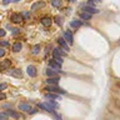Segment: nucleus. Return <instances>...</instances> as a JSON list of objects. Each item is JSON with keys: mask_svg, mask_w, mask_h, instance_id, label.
Segmentation results:
<instances>
[{"mask_svg": "<svg viewBox=\"0 0 120 120\" xmlns=\"http://www.w3.org/2000/svg\"><path fill=\"white\" fill-rule=\"evenodd\" d=\"M46 104H48V105H50L52 109H58V108H59V104L56 103V101H54V100H48V101H46Z\"/></svg>", "mask_w": 120, "mask_h": 120, "instance_id": "nucleus-21", "label": "nucleus"}, {"mask_svg": "<svg viewBox=\"0 0 120 120\" xmlns=\"http://www.w3.org/2000/svg\"><path fill=\"white\" fill-rule=\"evenodd\" d=\"M13 30H14V31H13V35H18V34L20 33V30H19V29H13Z\"/></svg>", "mask_w": 120, "mask_h": 120, "instance_id": "nucleus-33", "label": "nucleus"}, {"mask_svg": "<svg viewBox=\"0 0 120 120\" xmlns=\"http://www.w3.org/2000/svg\"><path fill=\"white\" fill-rule=\"evenodd\" d=\"M8 74L11 75V76H15V78H21L22 76V71L19 70V69H13V70L8 71Z\"/></svg>", "mask_w": 120, "mask_h": 120, "instance_id": "nucleus-10", "label": "nucleus"}, {"mask_svg": "<svg viewBox=\"0 0 120 120\" xmlns=\"http://www.w3.org/2000/svg\"><path fill=\"white\" fill-rule=\"evenodd\" d=\"M9 1H10V0H4L3 3H4V4H8V3H9Z\"/></svg>", "mask_w": 120, "mask_h": 120, "instance_id": "nucleus-36", "label": "nucleus"}, {"mask_svg": "<svg viewBox=\"0 0 120 120\" xmlns=\"http://www.w3.org/2000/svg\"><path fill=\"white\" fill-rule=\"evenodd\" d=\"M52 56H54V58H58V56L64 58V56H66V52L64 51L63 49L58 48V49H54V50H52Z\"/></svg>", "mask_w": 120, "mask_h": 120, "instance_id": "nucleus-3", "label": "nucleus"}, {"mask_svg": "<svg viewBox=\"0 0 120 120\" xmlns=\"http://www.w3.org/2000/svg\"><path fill=\"white\" fill-rule=\"evenodd\" d=\"M90 18H91V14L85 13V11L80 13V19H82V20H90Z\"/></svg>", "mask_w": 120, "mask_h": 120, "instance_id": "nucleus-18", "label": "nucleus"}, {"mask_svg": "<svg viewBox=\"0 0 120 120\" xmlns=\"http://www.w3.org/2000/svg\"><path fill=\"white\" fill-rule=\"evenodd\" d=\"M14 1H20V0H14Z\"/></svg>", "mask_w": 120, "mask_h": 120, "instance_id": "nucleus-38", "label": "nucleus"}, {"mask_svg": "<svg viewBox=\"0 0 120 120\" xmlns=\"http://www.w3.org/2000/svg\"><path fill=\"white\" fill-rule=\"evenodd\" d=\"M45 98H46V99H51V100H58L59 99V96L54 93H48L46 95H45Z\"/></svg>", "mask_w": 120, "mask_h": 120, "instance_id": "nucleus-19", "label": "nucleus"}, {"mask_svg": "<svg viewBox=\"0 0 120 120\" xmlns=\"http://www.w3.org/2000/svg\"><path fill=\"white\" fill-rule=\"evenodd\" d=\"M5 112H6L8 116H10V118H14V119H16V120L20 119V115H19L18 112H15L14 110H6Z\"/></svg>", "mask_w": 120, "mask_h": 120, "instance_id": "nucleus-16", "label": "nucleus"}, {"mask_svg": "<svg viewBox=\"0 0 120 120\" xmlns=\"http://www.w3.org/2000/svg\"><path fill=\"white\" fill-rule=\"evenodd\" d=\"M20 15H21V18H24L22 20H30V14H29V11H22Z\"/></svg>", "mask_w": 120, "mask_h": 120, "instance_id": "nucleus-24", "label": "nucleus"}, {"mask_svg": "<svg viewBox=\"0 0 120 120\" xmlns=\"http://www.w3.org/2000/svg\"><path fill=\"white\" fill-rule=\"evenodd\" d=\"M51 5L55 6V8H60L63 5V1L61 0H51Z\"/></svg>", "mask_w": 120, "mask_h": 120, "instance_id": "nucleus-23", "label": "nucleus"}, {"mask_svg": "<svg viewBox=\"0 0 120 120\" xmlns=\"http://www.w3.org/2000/svg\"><path fill=\"white\" fill-rule=\"evenodd\" d=\"M49 66H50L52 70H55V71H60V69H61V65H59L54 59L49 60Z\"/></svg>", "mask_w": 120, "mask_h": 120, "instance_id": "nucleus-5", "label": "nucleus"}, {"mask_svg": "<svg viewBox=\"0 0 120 120\" xmlns=\"http://www.w3.org/2000/svg\"><path fill=\"white\" fill-rule=\"evenodd\" d=\"M55 21H56V24H58V25H61L63 24V20H61V18H60V16H56L55 18Z\"/></svg>", "mask_w": 120, "mask_h": 120, "instance_id": "nucleus-30", "label": "nucleus"}, {"mask_svg": "<svg viewBox=\"0 0 120 120\" xmlns=\"http://www.w3.org/2000/svg\"><path fill=\"white\" fill-rule=\"evenodd\" d=\"M63 39L65 40V41H68L70 45H73V43H74V41H73V34H71L70 31H66L65 34H64V38H63Z\"/></svg>", "mask_w": 120, "mask_h": 120, "instance_id": "nucleus-11", "label": "nucleus"}, {"mask_svg": "<svg viewBox=\"0 0 120 120\" xmlns=\"http://www.w3.org/2000/svg\"><path fill=\"white\" fill-rule=\"evenodd\" d=\"M54 60H55V61L59 64V65H63V63H64L63 58H60V56H58V58H54Z\"/></svg>", "mask_w": 120, "mask_h": 120, "instance_id": "nucleus-28", "label": "nucleus"}, {"mask_svg": "<svg viewBox=\"0 0 120 120\" xmlns=\"http://www.w3.org/2000/svg\"><path fill=\"white\" fill-rule=\"evenodd\" d=\"M21 48H22L21 43H15V44L13 45V51H15V52H19V51L21 50Z\"/></svg>", "mask_w": 120, "mask_h": 120, "instance_id": "nucleus-20", "label": "nucleus"}, {"mask_svg": "<svg viewBox=\"0 0 120 120\" xmlns=\"http://www.w3.org/2000/svg\"><path fill=\"white\" fill-rule=\"evenodd\" d=\"M0 120H9V116L6 115L5 111H1V112H0Z\"/></svg>", "mask_w": 120, "mask_h": 120, "instance_id": "nucleus-26", "label": "nucleus"}, {"mask_svg": "<svg viewBox=\"0 0 120 120\" xmlns=\"http://www.w3.org/2000/svg\"><path fill=\"white\" fill-rule=\"evenodd\" d=\"M26 71H28V75H29V76H31V78H35V76H36V74H38L36 68H35V66H33V65H29V66H28V69H26Z\"/></svg>", "mask_w": 120, "mask_h": 120, "instance_id": "nucleus-6", "label": "nucleus"}, {"mask_svg": "<svg viewBox=\"0 0 120 120\" xmlns=\"http://www.w3.org/2000/svg\"><path fill=\"white\" fill-rule=\"evenodd\" d=\"M40 21H41V24H43L44 26H50L51 22H52V20H51L50 18H48V16H46V18H43Z\"/></svg>", "mask_w": 120, "mask_h": 120, "instance_id": "nucleus-17", "label": "nucleus"}, {"mask_svg": "<svg viewBox=\"0 0 120 120\" xmlns=\"http://www.w3.org/2000/svg\"><path fill=\"white\" fill-rule=\"evenodd\" d=\"M5 34H6V31L4 29H0V38H3V36H5Z\"/></svg>", "mask_w": 120, "mask_h": 120, "instance_id": "nucleus-31", "label": "nucleus"}, {"mask_svg": "<svg viewBox=\"0 0 120 120\" xmlns=\"http://www.w3.org/2000/svg\"><path fill=\"white\" fill-rule=\"evenodd\" d=\"M58 43H59V45H60V46H61V48L64 49V50H66V51L69 50V45L66 44V41L64 40L63 38H59V39H58Z\"/></svg>", "mask_w": 120, "mask_h": 120, "instance_id": "nucleus-15", "label": "nucleus"}, {"mask_svg": "<svg viewBox=\"0 0 120 120\" xmlns=\"http://www.w3.org/2000/svg\"><path fill=\"white\" fill-rule=\"evenodd\" d=\"M19 110H22V111H25V112H30V114L36 112L35 109H33L29 104H26V103H20V104H19Z\"/></svg>", "mask_w": 120, "mask_h": 120, "instance_id": "nucleus-2", "label": "nucleus"}, {"mask_svg": "<svg viewBox=\"0 0 120 120\" xmlns=\"http://www.w3.org/2000/svg\"><path fill=\"white\" fill-rule=\"evenodd\" d=\"M4 55H5V50H4V49H0V58H3Z\"/></svg>", "mask_w": 120, "mask_h": 120, "instance_id": "nucleus-34", "label": "nucleus"}, {"mask_svg": "<svg viewBox=\"0 0 120 120\" xmlns=\"http://www.w3.org/2000/svg\"><path fill=\"white\" fill-rule=\"evenodd\" d=\"M0 46H9V41L1 40V41H0Z\"/></svg>", "mask_w": 120, "mask_h": 120, "instance_id": "nucleus-29", "label": "nucleus"}, {"mask_svg": "<svg viewBox=\"0 0 120 120\" xmlns=\"http://www.w3.org/2000/svg\"><path fill=\"white\" fill-rule=\"evenodd\" d=\"M10 20L13 21V22H15V24H19V22H21V21H22V18H21V15H20V14L14 13V14H11Z\"/></svg>", "mask_w": 120, "mask_h": 120, "instance_id": "nucleus-4", "label": "nucleus"}, {"mask_svg": "<svg viewBox=\"0 0 120 120\" xmlns=\"http://www.w3.org/2000/svg\"><path fill=\"white\" fill-rule=\"evenodd\" d=\"M5 98H6V95H5V94L0 93V100H4V99H5Z\"/></svg>", "mask_w": 120, "mask_h": 120, "instance_id": "nucleus-35", "label": "nucleus"}, {"mask_svg": "<svg viewBox=\"0 0 120 120\" xmlns=\"http://www.w3.org/2000/svg\"><path fill=\"white\" fill-rule=\"evenodd\" d=\"M45 90H48L49 93H54V94H66V91L61 88H58L56 85H48Z\"/></svg>", "mask_w": 120, "mask_h": 120, "instance_id": "nucleus-1", "label": "nucleus"}, {"mask_svg": "<svg viewBox=\"0 0 120 120\" xmlns=\"http://www.w3.org/2000/svg\"><path fill=\"white\" fill-rule=\"evenodd\" d=\"M46 75H48L49 78H54V76H58V75H56V73H55V70L50 69V68H49V69L46 70Z\"/></svg>", "mask_w": 120, "mask_h": 120, "instance_id": "nucleus-22", "label": "nucleus"}, {"mask_svg": "<svg viewBox=\"0 0 120 120\" xmlns=\"http://www.w3.org/2000/svg\"><path fill=\"white\" fill-rule=\"evenodd\" d=\"M60 81V78L59 76H54V78H49L46 82L48 85H58V82Z\"/></svg>", "mask_w": 120, "mask_h": 120, "instance_id": "nucleus-12", "label": "nucleus"}, {"mask_svg": "<svg viewBox=\"0 0 120 120\" xmlns=\"http://www.w3.org/2000/svg\"><path fill=\"white\" fill-rule=\"evenodd\" d=\"M11 65V61L9 59H6V60H3L1 63H0V70H8L10 68Z\"/></svg>", "mask_w": 120, "mask_h": 120, "instance_id": "nucleus-7", "label": "nucleus"}, {"mask_svg": "<svg viewBox=\"0 0 120 120\" xmlns=\"http://www.w3.org/2000/svg\"><path fill=\"white\" fill-rule=\"evenodd\" d=\"M6 88H8L6 84H0V91H1V90H4V89H6Z\"/></svg>", "mask_w": 120, "mask_h": 120, "instance_id": "nucleus-32", "label": "nucleus"}, {"mask_svg": "<svg viewBox=\"0 0 120 120\" xmlns=\"http://www.w3.org/2000/svg\"><path fill=\"white\" fill-rule=\"evenodd\" d=\"M50 114H52V116L55 118V120H63V118H61V115H59L58 112H56L55 110L52 111V112H50Z\"/></svg>", "mask_w": 120, "mask_h": 120, "instance_id": "nucleus-27", "label": "nucleus"}, {"mask_svg": "<svg viewBox=\"0 0 120 120\" xmlns=\"http://www.w3.org/2000/svg\"><path fill=\"white\" fill-rule=\"evenodd\" d=\"M39 51H40V45L39 44L34 45V46H33V54L36 55V54H39Z\"/></svg>", "mask_w": 120, "mask_h": 120, "instance_id": "nucleus-25", "label": "nucleus"}, {"mask_svg": "<svg viewBox=\"0 0 120 120\" xmlns=\"http://www.w3.org/2000/svg\"><path fill=\"white\" fill-rule=\"evenodd\" d=\"M69 25H70V28L76 29V28H80V26L82 25V21L81 20H71Z\"/></svg>", "mask_w": 120, "mask_h": 120, "instance_id": "nucleus-14", "label": "nucleus"}, {"mask_svg": "<svg viewBox=\"0 0 120 120\" xmlns=\"http://www.w3.org/2000/svg\"><path fill=\"white\" fill-rule=\"evenodd\" d=\"M38 106H39L40 109H43V110H45V111H48V112H52V111H54V109H52L50 105H48L46 101H45V103H40Z\"/></svg>", "mask_w": 120, "mask_h": 120, "instance_id": "nucleus-9", "label": "nucleus"}, {"mask_svg": "<svg viewBox=\"0 0 120 120\" xmlns=\"http://www.w3.org/2000/svg\"><path fill=\"white\" fill-rule=\"evenodd\" d=\"M70 1H71V3H74V1H75V0H70Z\"/></svg>", "mask_w": 120, "mask_h": 120, "instance_id": "nucleus-37", "label": "nucleus"}, {"mask_svg": "<svg viewBox=\"0 0 120 120\" xmlns=\"http://www.w3.org/2000/svg\"><path fill=\"white\" fill-rule=\"evenodd\" d=\"M82 10H84L85 13H89V14H96V13H99V10H98V9H95L94 6H89V5L82 6Z\"/></svg>", "mask_w": 120, "mask_h": 120, "instance_id": "nucleus-8", "label": "nucleus"}, {"mask_svg": "<svg viewBox=\"0 0 120 120\" xmlns=\"http://www.w3.org/2000/svg\"><path fill=\"white\" fill-rule=\"evenodd\" d=\"M44 6H45V1H36L31 5V10H38V9H41Z\"/></svg>", "mask_w": 120, "mask_h": 120, "instance_id": "nucleus-13", "label": "nucleus"}]
</instances>
